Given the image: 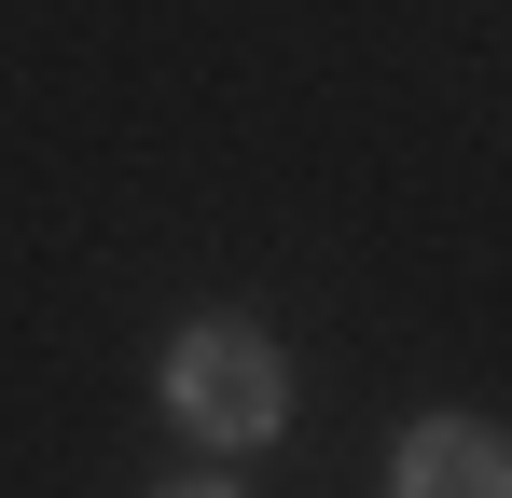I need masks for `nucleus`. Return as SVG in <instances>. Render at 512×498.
Here are the masks:
<instances>
[{
    "mask_svg": "<svg viewBox=\"0 0 512 498\" xmlns=\"http://www.w3.org/2000/svg\"><path fill=\"white\" fill-rule=\"evenodd\" d=\"M167 415L194 429V443L250 457V443H277V415H291V360H277L250 319H194L167 346Z\"/></svg>",
    "mask_w": 512,
    "mask_h": 498,
    "instance_id": "obj_1",
    "label": "nucleus"
},
{
    "mask_svg": "<svg viewBox=\"0 0 512 498\" xmlns=\"http://www.w3.org/2000/svg\"><path fill=\"white\" fill-rule=\"evenodd\" d=\"M388 498H512V443L485 415H429V429H402V457H388Z\"/></svg>",
    "mask_w": 512,
    "mask_h": 498,
    "instance_id": "obj_2",
    "label": "nucleus"
},
{
    "mask_svg": "<svg viewBox=\"0 0 512 498\" xmlns=\"http://www.w3.org/2000/svg\"><path fill=\"white\" fill-rule=\"evenodd\" d=\"M153 498H236V485H222V471H180V485H153Z\"/></svg>",
    "mask_w": 512,
    "mask_h": 498,
    "instance_id": "obj_3",
    "label": "nucleus"
}]
</instances>
